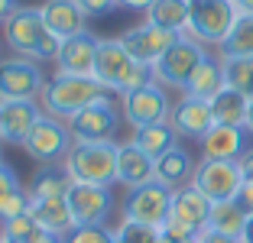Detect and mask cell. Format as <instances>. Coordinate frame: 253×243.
<instances>
[{"instance_id": "obj_43", "label": "cell", "mask_w": 253, "mask_h": 243, "mask_svg": "<svg viewBox=\"0 0 253 243\" xmlns=\"http://www.w3.org/2000/svg\"><path fill=\"white\" fill-rule=\"evenodd\" d=\"M234 7H237L240 13H253V0H234Z\"/></svg>"}, {"instance_id": "obj_2", "label": "cell", "mask_w": 253, "mask_h": 243, "mask_svg": "<svg viewBox=\"0 0 253 243\" xmlns=\"http://www.w3.org/2000/svg\"><path fill=\"white\" fill-rule=\"evenodd\" d=\"M3 39H7V45L13 49V55L39 62V65L55 62V55H59V39L45 26L39 7H23L20 3V7L13 10V16L3 23Z\"/></svg>"}, {"instance_id": "obj_9", "label": "cell", "mask_w": 253, "mask_h": 243, "mask_svg": "<svg viewBox=\"0 0 253 243\" xmlns=\"http://www.w3.org/2000/svg\"><path fill=\"white\" fill-rule=\"evenodd\" d=\"M72 143H75V136L65 120L42 114L39 123L33 126V133L26 136V143H23V153L33 162H39V165H52V162H62L68 156Z\"/></svg>"}, {"instance_id": "obj_35", "label": "cell", "mask_w": 253, "mask_h": 243, "mask_svg": "<svg viewBox=\"0 0 253 243\" xmlns=\"http://www.w3.org/2000/svg\"><path fill=\"white\" fill-rule=\"evenodd\" d=\"M16 188H23L16 169H13V165H7V162H0V201L7 198V195H13Z\"/></svg>"}, {"instance_id": "obj_13", "label": "cell", "mask_w": 253, "mask_h": 243, "mask_svg": "<svg viewBox=\"0 0 253 243\" xmlns=\"http://www.w3.org/2000/svg\"><path fill=\"white\" fill-rule=\"evenodd\" d=\"M68 211H72L75 227L84 224H107L114 211V195L104 185H84V182H68Z\"/></svg>"}, {"instance_id": "obj_48", "label": "cell", "mask_w": 253, "mask_h": 243, "mask_svg": "<svg viewBox=\"0 0 253 243\" xmlns=\"http://www.w3.org/2000/svg\"><path fill=\"white\" fill-rule=\"evenodd\" d=\"M0 52H3V42H0ZM0 59H3V55H0Z\"/></svg>"}, {"instance_id": "obj_16", "label": "cell", "mask_w": 253, "mask_h": 243, "mask_svg": "<svg viewBox=\"0 0 253 243\" xmlns=\"http://www.w3.org/2000/svg\"><path fill=\"white\" fill-rule=\"evenodd\" d=\"M101 39L94 33H78L72 39L59 42V55H55V72L62 75H94V59Z\"/></svg>"}, {"instance_id": "obj_1", "label": "cell", "mask_w": 253, "mask_h": 243, "mask_svg": "<svg viewBox=\"0 0 253 243\" xmlns=\"http://www.w3.org/2000/svg\"><path fill=\"white\" fill-rule=\"evenodd\" d=\"M111 91L94 78V75H62L55 72L52 78L45 81L42 94H39V104H42V114L49 117L68 120L75 114H82L84 107L97 101H107Z\"/></svg>"}, {"instance_id": "obj_34", "label": "cell", "mask_w": 253, "mask_h": 243, "mask_svg": "<svg viewBox=\"0 0 253 243\" xmlns=\"http://www.w3.org/2000/svg\"><path fill=\"white\" fill-rule=\"evenodd\" d=\"M30 211V188H16L13 195L0 201V221H10V217H20V214Z\"/></svg>"}, {"instance_id": "obj_7", "label": "cell", "mask_w": 253, "mask_h": 243, "mask_svg": "<svg viewBox=\"0 0 253 243\" xmlns=\"http://www.w3.org/2000/svg\"><path fill=\"white\" fill-rule=\"evenodd\" d=\"M172 188H166L163 182H149L140 188H126L124 201H120V221H133V224H149L159 227L169 221L172 214Z\"/></svg>"}, {"instance_id": "obj_47", "label": "cell", "mask_w": 253, "mask_h": 243, "mask_svg": "<svg viewBox=\"0 0 253 243\" xmlns=\"http://www.w3.org/2000/svg\"><path fill=\"white\" fill-rule=\"evenodd\" d=\"M114 243H124V240H117V234H114Z\"/></svg>"}, {"instance_id": "obj_27", "label": "cell", "mask_w": 253, "mask_h": 243, "mask_svg": "<svg viewBox=\"0 0 253 243\" xmlns=\"http://www.w3.org/2000/svg\"><path fill=\"white\" fill-rule=\"evenodd\" d=\"M208 104H211V114H214V123H227V126H244L247 123L250 97H244L240 91L224 88L221 94H214Z\"/></svg>"}, {"instance_id": "obj_5", "label": "cell", "mask_w": 253, "mask_h": 243, "mask_svg": "<svg viewBox=\"0 0 253 243\" xmlns=\"http://www.w3.org/2000/svg\"><path fill=\"white\" fill-rule=\"evenodd\" d=\"M237 16L240 10L234 7V0H188V36L208 49H221Z\"/></svg>"}, {"instance_id": "obj_50", "label": "cell", "mask_w": 253, "mask_h": 243, "mask_svg": "<svg viewBox=\"0 0 253 243\" xmlns=\"http://www.w3.org/2000/svg\"><path fill=\"white\" fill-rule=\"evenodd\" d=\"M0 243H3V240H0Z\"/></svg>"}, {"instance_id": "obj_44", "label": "cell", "mask_w": 253, "mask_h": 243, "mask_svg": "<svg viewBox=\"0 0 253 243\" xmlns=\"http://www.w3.org/2000/svg\"><path fill=\"white\" fill-rule=\"evenodd\" d=\"M159 243H198V237H195V240H179V237H169V234H163V240Z\"/></svg>"}, {"instance_id": "obj_42", "label": "cell", "mask_w": 253, "mask_h": 243, "mask_svg": "<svg viewBox=\"0 0 253 243\" xmlns=\"http://www.w3.org/2000/svg\"><path fill=\"white\" fill-rule=\"evenodd\" d=\"M33 243H65V240H62V237H52V234H39Z\"/></svg>"}, {"instance_id": "obj_23", "label": "cell", "mask_w": 253, "mask_h": 243, "mask_svg": "<svg viewBox=\"0 0 253 243\" xmlns=\"http://www.w3.org/2000/svg\"><path fill=\"white\" fill-rule=\"evenodd\" d=\"M195 169H198L195 156L188 153L185 146H172L166 156L156 159V182H163L166 188H172V192H179V188L192 185Z\"/></svg>"}, {"instance_id": "obj_4", "label": "cell", "mask_w": 253, "mask_h": 243, "mask_svg": "<svg viewBox=\"0 0 253 243\" xmlns=\"http://www.w3.org/2000/svg\"><path fill=\"white\" fill-rule=\"evenodd\" d=\"M117 149L120 143H72L68 156L62 159V172L68 182L84 185H117Z\"/></svg>"}, {"instance_id": "obj_37", "label": "cell", "mask_w": 253, "mask_h": 243, "mask_svg": "<svg viewBox=\"0 0 253 243\" xmlns=\"http://www.w3.org/2000/svg\"><path fill=\"white\" fill-rule=\"evenodd\" d=\"M237 165H240V175H244V182H247V185H253V146L247 149L244 156H240Z\"/></svg>"}, {"instance_id": "obj_14", "label": "cell", "mask_w": 253, "mask_h": 243, "mask_svg": "<svg viewBox=\"0 0 253 243\" xmlns=\"http://www.w3.org/2000/svg\"><path fill=\"white\" fill-rule=\"evenodd\" d=\"M120 42H124V49L133 55L140 65H146V68H153L159 59H163L166 52H169V45L175 42V33H166V30H159V26H153V23H136V26H130V30L124 33V36H117Z\"/></svg>"}, {"instance_id": "obj_6", "label": "cell", "mask_w": 253, "mask_h": 243, "mask_svg": "<svg viewBox=\"0 0 253 243\" xmlns=\"http://www.w3.org/2000/svg\"><path fill=\"white\" fill-rule=\"evenodd\" d=\"M205 55H208V45H201L198 39H192L185 33V36L175 39V42L169 45V52L153 65V78L169 91H185L192 72L205 62Z\"/></svg>"}, {"instance_id": "obj_20", "label": "cell", "mask_w": 253, "mask_h": 243, "mask_svg": "<svg viewBox=\"0 0 253 243\" xmlns=\"http://www.w3.org/2000/svg\"><path fill=\"white\" fill-rule=\"evenodd\" d=\"M211 207H214V201H208L195 185H185V188H179V192L172 195V214L169 217L179 221V224H185V227L195 230V234H201V230H208Z\"/></svg>"}, {"instance_id": "obj_32", "label": "cell", "mask_w": 253, "mask_h": 243, "mask_svg": "<svg viewBox=\"0 0 253 243\" xmlns=\"http://www.w3.org/2000/svg\"><path fill=\"white\" fill-rule=\"evenodd\" d=\"M117 240L124 243H159L163 240V230L159 227H149V224H133V221H120L114 227Z\"/></svg>"}, {"instance_id": "obj_19", "label": "cell", "mask_w": 253, "mask_h": 243, "mask_svg": "<svg viewBox=\"0 0 253 243\" xmlns=\"http://www.w3.org/2000/svg\"><path fill=\"white\" fill-rule=\"evenodd\" d=\"M156 182V159L146 156L133 143H120L117 149V185L124 188H140V185Z\"/></svg>"}, {"instance_id": "obj_39", "label": "cell", "mask_w": 253, "mask_h": 243, "mask_svg": "<svg viewBox=\"0 0 253 243\" xmlns=\"http://www.w3.org/2000/svg\"><path fill=\"white\" fill-rule=\"evenodd\" d=\"M198 243H240V240L221 237V234H214V230H201V234H198Z\"/></svg>"}, {"instance_id": "obj_22", "label": "cell", "mask_w": 253, "mask_h": 243, "mask_svg": "<svg viewBox=\"0 0 253 243\" xmlns=\"http://www.w3.org/2000/svg\"><path fill=\"white\" fill-rule=\"evenodd\" d=\"M39 13H42L45 26L52 30V36L59 39V42L88 30V26H84L88 16L82 13V7H78L75 0H45L42 7H39Z\"/></svg>"}, {"instance_id": "obj_49", "label": "cell", "mask_w": 253, "mask_h": 243, "mask_svg": "<svg viewBox=\"0 0 253 243\" xmlns=\"http://www.w3.org/2000/svg\"><path fill=\"white\" fill-rule=\"evenodd\" d=\"M0 162H3V153H0Z\"/></svg>"}, {"instance_id": "obj_45", "label": "cell", "mask_w": 253, "mask_h": 243, "mask_svg": "<svg viewBox=\"0 0 253 243\" xmlns=\"http://www.w3.org/2000/svg\"><path fill=\"white\" fill-rule=\"evenodd\" d=\"M244 130L253 136V101H250V111H247V123H244Z\"/></svg>"}, {"instance_id": "obj_25", "label": "cell", "mask_w": 253, "mask_h": 243, "mask_svg": "<svg viewBox=\"0 0 253 243\" xmlns=\"http://www.w3.org/2000/svg\"><path fill=\"white\" fill-rule=\"evenodd\" d=\"M146 23L159 26L166 33L185 36L188 33V0H153V7L146 10Z\"/></svg>"}, {"instance_id": "obj_21", "label": "cell", "mask_w": 253, "mask_h": 243, "mask_svg": "<svg viewBox=\"0 0 253 243\" xmlns=\"http://www.w3.org/2000/svg\"><path fill=\"white\" fill-rule=\"evenodd\" d=\"M42 117V104L39 101H3V143L23 146L33 126Z\"/></svg>"}, {"instance_id": "obj_10", "label": "cell", "mask_w": 253, "mask_h": 243, "mask_svg": "<svg viewBox=\"0 0 253 243\" xmlns=\"http://www.w3.org/2000/svg\"><path fill=\"white\" fill-rule=\"evenodd\" d=\"M45 72L30 59H0V101H39L45 88Z\"/></svg>"}, {"instance_id": "obj_15", "label": "cell", "mask_w": 253, "mask_h": 243, "mask_svg": "<svg viewBox=\"0 0 253 243\" xmlns=\"http://www.w3.org/2000/svg\"><path fill=\"white\" fill-rule=\"evenodd\" d=\"M169 123H172V130L179 133V140H195V143H201V140H205V133L214 126V114H211V104H208V101H201V97H185V94H182L179 101L172 104Z\"/></svg>"}, {"instance_id": "obj_30", "label": "cell", "mask_w": 253, "mask_h": 243, "mask_svg": "<svg viewBox=\"0 0 253 243\" xmlns=\"http://www.w3.org/2000/svg\"><path fill=\"white\" fill-rule=\"evenodd\" d=\"M42 234L39 224L33 221V214H20V217H10V221H0V240L3 243H33Z\"/></svg>"}, {"instance_id": "obj_40", "label": "cell", "mask_w": 253, "mask_h": 243, "mask_svg": "<svg viewBox=\"0 0 253 243\" xmlns=\"http://www.w3.org/2000/svg\"><path fill=\"white\" fill-rule=\"evenodd\" d=\"M16 7H20V0H0V23H7Z\"/></svg>"}, {"instance_id": "obj_18", "label": "cell", "mask_w": 253, "mask_h": 243, "mask_svg": "<svg viewBox=\"0 0 253 243\" xmlns=\"http://www.w3.org/2000/svg\"><path fill=\"white\" fill-rule=\"evenodd\" d=\"M65 195H55V198H33L30 195V214H33V221L39 224V230L42 234H52V237H62V240L75 230Z\"/></svg>"}, {"instance_id": "obj_46", "label": "cell", "mask_w": 253, "mask_h": 243, "mask_svg": "<svg viewBox=\"0 0 253 243\" xmlns=\"http://www.w3.org/2000/svg\"><path fill=\"white\" fill-rule=\"evenodd\" d=\"M0 146H3V101H0Z\"/></svg>"}, {"instance_id": "obj_36", "label": "cell", "mask_w": 253, "mask_h": 243, "mask_svg": "<svg viewBox=\"0 0 253 243\" xmlns=\"http://www.w3.org/2000/svg\"><path fill=\"white\" fill-rule=\"evenodd\" d=\"M78 7H82L84 16H107L114 7H117V0H75Z\"/></svg>"}, {"instance_id": "obj_38", "label": "cell", "mask_w": 253, "mask_h": 243, "mask_svg": "<svg viewBox=\"0 0 253 243\" xmlns=\"http://www.w3.org/2000/svg\"><path fill=\"white\" fill-rule=\"evenodd\" d=\"M117 7L133 10V13H146V10L153 7V0H117Z\"/></svg>"}, {"instance_id": "obj_17", "label": "cell", "mask_w": 253, "mask_h": 243, "mask_svg": "<svg viewBox=\"0 0 253 243\" xmlns=\"http://www.w3.org/2000/svg\"><path fill=\"white\" fill-rule=\"evenodd\" d=\"M247 140L250 133L244 126H227V123H214L205 140L198 143L201 146V159H224V162H240V156L247 153Z\"/></svg>"}, {"instance_id": "obj_29", "label": "cell", "mask_w": 253, "mask_h": 243, "mask_svg": "<svg viewBox=\"0 0 253 243\" xmlns=\"http://www.w3.org/2000/svg\"><path fill=\"white\" fill-rule=\"evenodd\" d=\"M221 59H253V13H240L231 36L217 49Z\"/></svg>"}, {"instance_id": "obj_41", "label": "cell", "mask_w": 253, "mask_h": 243, "mask_svg": "<svg viewBox=\"0 0 253 243\" xmlns=\"http://www.w3.org/2000/svg\"><path fill=\"white\" fill-rule=\"evenodd\" d=\"M240 243H253V214H247V224L240 230Z\"/></svg>"}, {"instance_id": "obj_11", "label": "cell", "mask_w": 253, "mask_h": 243, "mask_svg": "<svg viewBox=\"0 0 253 243\" xmlns=\"http://www.w3.org/2000/svg\"><path fill=\"white\" fill-rule=\"evenodd\" d=\"M120 120L124 114L114 107V101H97L91 107H84L82 114L68 117V130H72L75 143H114L117 140V130H120Z\"/></svg>"}, {"instance_id": "obj_26", "label": "cell", "mask_w": 253, "mask_h": 243, "mask_svg": "<svg viewBox=\"0 0 253 243\" xmlns=\"http://www.w3.org/2000/svg\"><path fill=\"white\" fill-rule=\"evenodd\" d=\"M130 143H133V146H140L146 156L159 159V156H166L172 146H179V133L172 130V123L166 120V123H149V126H140V130H133Z\"/></svg>"}, {"instance_id": "obj_12", "label": "cell", "mask_w": 253, "mask_h": 243, "mask_svg": "<svg viewBox=\"0 0 253 243\" xmlns=\"http://www.w3.org/2000/svg\"><path fill=\"white\" fill-rule=\"evenodd\" d=\"M192 185L198 188L208 201H231L237 198L240 185H244V175H240L237 162H224V159H201L198 169H195Z\"/></svg>"}, {"instance_id": "obj_28", "label": "cell", "mask_w": 253, "mask_h": 243, "mask_svg": "<svg viewBox=\"0 0 253 243\" xmlns=\"http://www.w3.org/2000/svg\"><path fill=\"white\" fill-rule=\"evenodd\" d=\"M244 224H247V211H244V204H240L237 198L217 201V204L211 207L208 230H214V234L231 237V240H240V230H244Z\"/></svg>"}, {"instance_id": "obj_3", "label": "cell", "mask_w": 253, "mask_h": 243, "mask_svg": "<svg viewBox=\"0 0 253 243\" xmlns=\"http://www.w3.org/2000/svg\"><path fill=\"white\" fill-rule=\"evenodd\" d=\"M94 78L104 84L111 94H126V91H136L143 84H149L153 78V68L140 65V62L124 49L120 39H101L97 45V59H94Z\"/></svg>"}, {"instance_id": "obj_8", "label": "cell", "mask_w": 253, "mask_h": 243, "mask_svg": "<svg viewBox=\"0 0 253 243\" xmlns=\"http://www.w3.org/2000/svg\"><path fill=\"white\" fill-rule=\"evenodd\" d=\"M120 114L130 123V130H140L149 123H166L172 114V97L169 88H163L159 81H149L136 91L120 94Z\"/></svg>"}, {"instance_id": "obj_31", "label": "cell", "mask_w": 253, "mask_h": 243, "mask_svg": "<svg viewBox=\"0 0 253 243\" xmlns=\"http://www.w3.org/2000/svg\"><path fill=\"white\" fill-rule=\"evenodd\" d=\"M224 75H227V88L253 101V59H224Z\"/></svg>"}, {"instance_id": "obj_33", "label": "cell", "mask_w": 253, "mask_h": 243, "mask_svg": "<svg viewBox=\"0 0 253 243\" xmlns=\"http://www.w3.org/2000/svg\"><path fill=\"white\" fill-rule=\"evenodd\" d=\"M65 243H114V230L107 224H84L65 237Z\"/></svg>"}, {"instance_id": "obj_24", "label": "cell", "mask_w": 253, "mask_h": 243, "mask_svg": "<svg viewBox=\"0 0 253 243\" xmlns=\"http://www.w3.org/2000/svg\"><path fill=\"white\" fill-rule=\"evenodd\" d=\"M224 88H227L224 59L208 52V55H205V62H201V65L192 72V78H188V84H185V91H182V94H185V97H201V101H211V97L221 94Z\"/></svg>"}]
</instances>
